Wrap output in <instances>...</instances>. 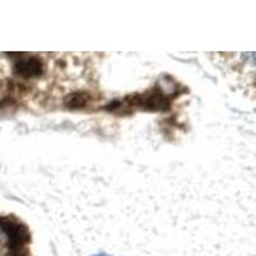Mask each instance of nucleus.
<instances>
[{"label": "nucleus", "instance_id": "obj_1", "mask_svg": "<svg viewBox=\"0 0 256 256\" xmlns=\"http://www.w3.org/2000/svg\"><path fill=\"white\" fill-rule=\"evenodd\" d=\"M0 228L8 236L10 251L20 250L24 244L30 242V233L24 224L10 218H0Z\"/></svg>", "mask_w": 256, "mask_h": 256}, {"label": "nucleus", "instance_id": "obj_2", "mask_svg": "<svg viewBox=\"0 0 256 256\" xmlns=\"http://www.w3.org/2000/svg\"><path fill=\"white\" fill-rule=\"evenodd\" d=\"M14 73L24 78L38 77L44 73V63L36 56H20L14 64Z\"/></svg>", "mask_w": 256, "mask_h": 256}, {"label": "nucleus", "instance_id": "obj_3", "mask_svg": "<svg viewBox=\"0 0 256 256\" xmlns=\"http://www.w3.org/2000/svg\"><path fill=\"white\" fill-rule=\"evenodd\" d=\"M91 95L86 91H77L68 95L64 100V105L70 109H81L88 104Z\"/></svg>", "mask_w": 256, "mask_h": 256}]
</instances>
